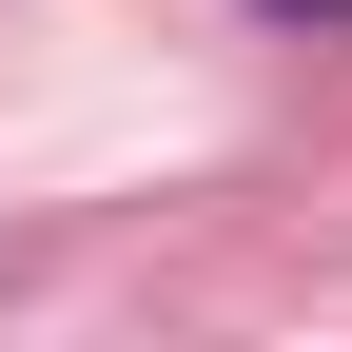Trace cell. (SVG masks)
<instances>
[{
  "label": "cell",
  "mask_w": 352,
  "mask_h": 352,
  "mask_svg": "<svg viewBox=\"0 0 352 352\" xmlns=\"http://www.w3.org/2000/svg\"><path fill=\"white\" fill-rule=\"evenodd\" d=\"M294 20H352V0H294Z\"/></svg>",
  "instance_id": "6da1fadb"
}]
</instances>
